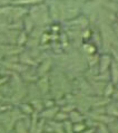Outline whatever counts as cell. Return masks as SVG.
I'll return each mask as SVG.
<instances>
[{"label": "cell", "instance_id": "obj_1", "mask_svg": "<svg viewBox=\"0 0 118 133\" xmlns=\"http://www.w3.org/2000/svg\"><path fill=\"white\" fill-rule=\"evenodd\" d=\"M28 15L31 17V19L34 20L36 26L47 27V26H49L53 23L49 11H48V5L45 2L31 6L30 8L28 9Z\"/></svg>", "mask_w": 118, "mask_h": 133}, {"label": "cell", "instance_id": "obj_12", "mask_svg": "<svg viewBox=\"0 0 118 133\" xmlns=\"http://www.w3.org/2000/svg\"><path fill=\"white\" fill-rule=\"evenodd\" d=\"M109 81L114 85L118 82V65L114 61H112L109 67Z\"/></svg>", "mask_w": 118, "mask_h": 133}, {"label": "cell", "instance_id": "obj_25", "mask_svg": "<svg viewBox=\"0 0 118 133\" xmlns=\"http://www.w3.org/2000/svg\"><path fill=\"white\" fill-rule=\"evenodd\" d=\"M0 77H1V74H0Z\"/></svg>", "mask_w": 118, "mask_h": 133}, {"label": "cell", "instance_id": "obj_16", "mask_svg": "<svg viewBox=\"0 0 118 133\" xmlns=\"http://www.w3.org/2000/svg\"><path fill=\"white\" fill-rule=\"evenodd\" d=\"M55 121H58V122H64L66 120H68V113L64 112V111H61L60 109H59V111L57 112L56 116H55Z\"/></svg>", "mask_w": 118, "mask_h": 133}, {"label": "cell", "instance_id": "obj_11", "mask_svg": "<svg viewBox=\"0 0 118 133\" xmlns=\"http://www.w3.org/2000/svg\"><path fill=\"white\" fill-rule=\"evenodd\" d=\"M18 109L20 110V112L26 116H30L32 113L35 112L32 105L30 104V102H20L18 103Z\"/></svg>", "mask_w": 118, "mask_h": 133}, {"label": "cell", "instance_id": "obj_17", "mask_svg": "<svg viewBox=\"0 0 118 133\" xmlns=\"http://www.w3.org/2000/svg\"><path fill=\"white\" fill-rule=\"evenodd\" d=\"M107 128L109 130V133H118V119H115L110 123H108Z\"/></svg>", "mask_w": 118, "mask_h": 133}, {"label": "cell", "instance_id": "obj_9", "mask_svg": "<svg viewBox=\"0 0 118 133\" xmlns=\"http://www.w3.org/2000/svg\"><path fill=\"white\" fill-rule=\"evenodd\" d=\"M68 120L70 121L71 123H78V122H83L86 120V115L83 114L77 109H75V110H72L71 112L68 113Z\"/></svg>", "mask_w": 118, "mask_h": 133}, {"label": "cell", "instance_id": "obj_14", "mask_svg": "<svg viewBox=\"0 0 118 133\" xmlns=\"http://www.w3.org/2000/svg\"><path fill=\"white\" fill-rule=\"evenodd\" d=\"M47 123L50 125V129H51V132L53 133H65L61 122L51 120V121H47Z\"/></svg>", "mask_w": 118, "mask_h": 133}, {"label": "cell", "instance_id": "obj_19", "mask_svg": "<svg viewBox=\"0 0 118 133\" xmlns=\"http://www.w3.org/2000/svg\"><path fill=\"white\" fill-rule=\"evenodd\" d=\"M95 133H109V130L107 128L106 124H102V123H99L97 127H96V131Z\"/></svg>", "mask_w": 118, "mask_h": 133}, {"label": "cell", "instance_id": "obj_23", "mask_svg": "<svg viewBox=\"0 0 118 133\" xmlns=\"http://www.w3.org/2000/svg\"><path fill=\"white\" fill-rule=\"evenodd\" d=\"M42 133H51V132H47V131H43Z\"/></svg>", "mask_w": 118, "mask_h": 133}, {"label": "cell", "instance_id": "obj_10", "mask_svg": "<svg viewBox=\"0 0 118 133\" xmlns=\"http://www.w3.org/2000/svg\"><path fill=\"white\" fill-rule=\"evenodd\" d=\"M35 27H36V25H35V23H34V20H32L31 17L27 14V15H26V16L24 17V19H23V30H25V31L29 35V34H30V32L32 31V29H34Z\"/></svg>", "mask_w": 118, "mask_h": 133}, {"label": "cell", "instance_id": "obj_3", "mask_svg": "<svg viewBox=\"0 0 118 133\" xmlns=\"http://www.w3.org/2000/svg\"><path fill=\"white\" fill-rule=\"evenodd\" d=\"M36 85L38 87L42 97H46L50 94V79H49V74L43 76H40L36 81Z\"/></svg>", "mask_w": 118, "mask_h": 133}, {"label": "cell", "instance_id": "obj_15", "mask_svg": "<svg viewBox=\"0 0 118 133\" xmlns=\"http://www.w3.org/2000/svg\"><path fill=\"white\" fill-rule=\"evenodd\" d=\"M87 124H86V122L83 121V122H78V123H72V131L73 133H80V132H83L85 131L87 129Z\"/></svg>", "mask_w": 118, "mask_h": 133}, {"label": "cell", "instance_id": "obj_18", "mask_svg": "<svg viewBox=\"0 0 118 133\" xmlns=\"http://www.w3.org/2000/svg\"><path fill=\"white\" fill-rule=\"evenodd\" d=\"M62 123V128H64V131L65 133H73L72 131V123L69 120H66L64 122H61Z\"/></svg>", "mask_w": 118, "mask_h": 133}, {"label": "cell", "instance_id": "obj_2", "mask_svg": "<svg viewBox=\"0 0 118 133\" xmlns=\"http://www.w3.org/2000/svg\"><path fill=\"white\" fill-rule=\"evenodd\" d=\"M24 116H26V115H24V114L20 112V110L18 109L17 106H12L10 110L0 113V123H1V125L5 128V130L7 132H9L13 129L16 122Z\"/></svg>", "mask_w": 118, "mask_h": 133}, {"label": "cell", "instance_id": "obj_7", "mask_svg": "<svg viewBox=\"0 0 118 133\" xmlns=\"http://www.w3.org/2000/svg\"><path fill=\"white\" fill-rule=\"evenodd\" d=\"M59 109L60 108H59L57 104L54 105V106H50V108H46L39 113V116L42 117V119L46 120V121H51V120L55 119V116H56Z\"/></svg>", "mask_w": 118, "mask_h": 133}, {"label": "cell", "instance_id": "obj_8", "mask_svg": "<svg viewBox=\"0 0 118 133\" xmlns=\"http://www.w3.org/2000/svg\"><path fill=\"white\" fill-rule=\"evenodd\" d=\"M80 51L86 56V55H91L95 53H99L98 48L95 44L91 42V40H87V42H84L80 46Z\"/></svg>", "mask_w": 118, "mask_h": 133}, {"label": "cell", "instance_id": "obj_13", "mask_svg": "<svg viewBox=\"0 0 118 133\" xmlns=\"http://www.w3.org/2000/svg\"><path fill=\"white\" fill-rule=\"evenodd\" d=\"M114 92H115V85H114V84L109 81V82L106 83L104 90H102V94H101V95H102L104 97H106V98H112Z\"/></svg>", "mask_w": 118, "mask_h": 133}, {"label": "cell", "instance_id": "obj_5", "mask_svg": "<svg viewBox=\"0 0 118 133\" xmlns=\"http://www.w3.org/2000/svg\"><path fill=\"white\" fill-rule=\"evenodd\" d=\"M53 64H54V59L51 57H45L41 61L37 66L36 71H37V74L38 76H43V75H47L49 74L50 69L53 68Z\"/></svg>", "mask_w": 118, "mask_h": 133}, {"label": "cell", "instance_id": "obj_20", "mask_svg": "<svg viewBox=\"0 0 118 133\" xmlns=\"http://www.w3.org/2000/svg\"><path fill=\"white\" fill-rule=\"evenodd\" d=\"M112 99H113V101L118 102V90H115V92H114V94L112 96Z\"/></svg>", "mask_w": 118, "mask_h": 133}, {"label": "cell", "instance_id": "obj_4", "mask_svg": "<svg viewBox=\"0 0 118 133\" xmlns=\"http://www.w3.org/2000/svg\"><path fill=\"white\" fill-rule=\"evenodd\" d=\"M112 55L110 53H104V54H100L99 56V61H98V72L99 74H106V73H109V67H110V64H112Z\"/></svg>", "mask_w": 118, "mask_h": 133}, {"label": "cell", "instance_id": "obj_6", "mask_svg": "<svg viewBox=\"0 0 118 133\" xmlns=\"http://www.w3.org/2000/svg\"><path fill=\"white\" fill-rule=\"evenodd\" d=\"M29 128H30V116H24L16 122L12 131L14 133H30Z\"/></svg>", "mask_w": 118, "mask_h": 133}, {"label": "cell", "instance_id": "obj_21", "mask_svg": "<svg viewBox=\"0 0 118 133\" xmlns=\"http://www.w3.org/2000/svg\"><path fill=\"white\" fill-rule=\"evenodd\" d=\"M0 133H8V132L5 130V128H3L2 125H1V123H0Z\"/></svg>", "mask_w": 118, "mask_h": 133}, {"label": "cell", "instance_id": "obj_24", "mask_svg": "<svg viewBox=\"0 0 118 133\" xmlns=\"http://www.w3.org/2000/svg\"><path fill=\"white\" fill-rule=\"evenodd\" d=\"M8 133H14V132H13V131H12V130H11V131H9V132H8Z\"/></svg>", "mask_w": 118, "mask_h": 133}, {"label": "cell", "instance_id": "obj_22", "mask_svg": "<svg viewBox=\"0 0 118 133\" xmlns=\"http://www.w3.org/2000/svg\"><path fill=\"white\" fill-rule=\"evenodd\" d=\"M116 17H117V23H118V9H117V11H116Z\"/></svg>", "mask_w": 118, "mask_h": 133}]
</instances>
